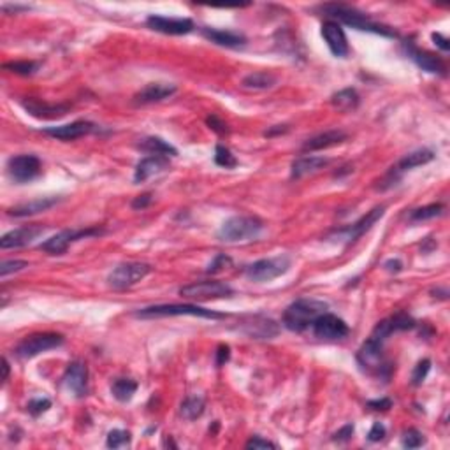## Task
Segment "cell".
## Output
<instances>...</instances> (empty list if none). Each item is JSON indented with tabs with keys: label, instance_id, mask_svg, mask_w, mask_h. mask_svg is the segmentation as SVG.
<instances>
[{
	"label": "cell",
	"instance_id": "1",
	"mask_svg": "<svg viewBox=\"0 0 450 450\" xmlns=\"http://www.w3.org/2000/svg\"><path fill=\"white\" fill-rule=\"evenodd\" d=\"M320 11L328 15L329 18L338 19V23H345V25L352 26L355 30H362V32H371V34L383 35V38H396V32L387 25L373 22L369 16L364 13L357 11V9L350 8L345 4H324L320 6Z\"/></svg>",
	"mask_w": 450,
	"mask_h": 450
},
{
	"label": "cell",
	"instance_id": "2",
	"mask_svg": "<svg viewBox=\"0 0 450 450\" xmlns=\"http://www.w3.org/2000/svg\"><path fill=\"white\" fill-rule=\"evenodd\" d=\"M328 310V303L319 299H298L287 306L283 313V326L292 332H303L312 328L313 322Z\"/></svg>",
	"mask_w": 450,
	"mask_h": 450
},
{
	"label": "cell",
	"instance_id": "3",
	"mask_svg": "<svg viewBox=\"0 0 450 450\" xmlns=\"http://www.w3.org/2000/svg\"><path fill=\"white\" fill-rule=\"evenodd\" d=\"M357 364L361 366V369L368 375L376 376V378H382L387 382L392 375V364L385 359L383 355V343L376 341V339L368 338L362 346L359 348L357 355Z\"/></svg>",
	"mask_w": 450,
	"mask_h": 450
},
{
	"label": "cell",
	"instance_id": "4",
	"mask_svg": "<svg viewBox=\"0 0 450 450\" xmlns=\"http://www.w3.org/2000/svg\"><path fill=\"white\" fill-rule=\"evenodd\" d=\"M264 231V223L257 216H231L222 223L218 229V239L225 243H238V241H250L261 236Z\"/></svg>",
	"mask_w": 450,
	"mask_h": 450
},
{
	"label": "cell",
	"instance_id": "5",
	"mask_svg": "<svg viewBox=\"0 0 450 450\" xmlns=\"http://www.w3.org/2000/svg\"><path fill=\"white\" fill-rule=\"evenodd\" d=\"M138 319H160V316H199V319H211L222 320L225 319V313L215 312V310H206L198 305H155L148 308L138 310L134 313Z\"/></svg>",
	"mask_w": 450,
	"mask_h": 450
},
{
	"label": "cell",
	"instance_id": "6",
	"mask_svg": "<svg viewBox=\"0 0 450 450\" xmlns=\"http://www.w3.org/2000/svg\"><path fill=\"white\" fill-rule=\"evenodd\" d=\"M65 338L56 332H38V335L25 336L22 341L16 345L15 355L22 361H29V359L38 357L39 353H45L48 350L58 348L63 345Z\"/></svg>",
	"mask_w": 450,
	"mask_h": 450
},
{
	"label": "cell",
	"instance_id": "7",
	"mask_svg": "<svg viewBox=\"0 0 450 450\" xmlns=\"http://www.w3.org/2000/svg\"><path fill=\"white\" fill-rule=\"evenodd\" d=\"M292 261L289 255H278L271 257V259H261V261L253 262V264L246 266L245 275L246 278L252 282L262 283V282H271V280L278 278V276L285 275L291 268Z\"/></svg>",
	"mask_w": 450,
	"mask_h": 450
},
{
	"label": "cell",
	"instance_id": "8",
	"mask_svg": "<svg viewBox=\"0 0 450 450\" xmlns=\"http://www.w3.org/2000/svg\"><path fill=\"white\" fill-rule=\"evenodd\" d=\"M152 273V266L145 264V262H125L120 264L109 273L108 285L113 291H127L145 280L146 276Z\"/></svg>",
	"mask_w": 450,
	"mask_h": 450
},
{
	"label": "cell",
	"instance_id": "9",
	"mask_svg": "<svg viewBox=\"0 0 450 450\" xmlns=\"http://www.w3.org/2000/svg\"><path fill=\"white\" fill-rule=\"evenodd\" d=\"M234 294L232 287L216 280H206V282H195L179 289V296L195 301H208V299L231 298Z\"/></svg>",
	"mask_w": 450,
	"mask_h": 450
},
{
	"label": "cell",
	"instance_id": "10",
	"mask_svg": "<svg viewBox=\"0 0 450 450\" xmlns=\"http://www.w3.org/2000/svg\"><path fill=\"white\" fill-rule=\"evenodd\" d=\"M101 234H104V231L97 227L79 229V231H74V229H72V231H62L56 236H53V238L46 239L45 243H41V245H39V250L49 253V255H62L63 252H67V248L72 245V243L79 241V239L92 238V236H101Z\"/></svg>",
	"mask_w": 450,
	"mask_h": 450
},
{
	"label": "cell",
	"instance_id": "11",
	"mask_svg": "<svg viewBox=\"0 0 450 450\" xmlns=\"http://www.w3.org/2000/svg\"><path fill=\"white\" fill-rule=\"evenodd\" d=\"M42 171V164L35 155H16L8 160V172L16 183H29L38 178Z\"/></svg>",
	"mask_w": 450,
	"mask_h": 450
},
{
	"label": "cell",
	"instance_id": "12",
	"mask_svg": "<svg viewBox=\"0 0 450 450\" xmlns=\"http://www.w3.org/2000/svg\"><path fill=\"white\" fill-rule=\"evenodd\" d=\"M313 335L320 339H343L350 332L348 326L343 319L326 312L313 322Z\"/></svg>",
	"mask_w": 450,
	"mask_h": 450
},
{
	"label": "cell",
	"instance_id": "13",
	"mask_svg": "<svg viewBox=\"0 0 450 450\" xmlns=\"http://www.w3.org/2000/svg\"><path fill=\"white\" fill-rule=\"evenodd\" d=\"M146 25L166 35H186L195 29L194 22L190 18H168L160 15H150L146 18Z\"/></svg>",
	"mask_w": 450,
	"mask_h": 450
},
{
	"label": "cell",
	"instance_id": "14",
	"mask_svg": "<svg viewBox=\"0 0 450 450\" xmlns=\"http://www.w3.org/2000/svg\"><path fill=\"white\" fill-rule=\"evenodd\" d=\"M383 213H385V208H383V206H376V208H373L371 211L366 213L364 216H361L357 222H353L352 225H348V227L345 229H339V231L336 232V236H339L346 245L357 241L361 236H364L366 232H368L369 229H371L373 225L382 218Z\"/></svg>",
	"mask_w": 450,
	"mask_h": 450
},
{
	"label": "cell",
	"instance_id": "15",
	"mask_svg": "<svg viewBox=\"0 0 450 450\" xmlns=\"http://www.w3.org/2000/svg\"><path fill=\"white\" fill-rule=\"evenodd\" d=\"M99 127L92 122L86 120H78V122L67 123V125H58V127H46L45 134L49 138L60 139V141H76V139L83 138V136L93 134L97 132Z\"/></svg>",
	"mask_w": 450,
	"mask_h": 450
},
{
	"label": "cell",
	"instance_id": "16",
	"mask_svg": "<svg viewBox=\"0 0 450 450\" xmlns=\"http://www.w3.org/2000/svg\"><path fill=\"white\" fill-rule=\"evenodd\" d=\"M63 385L76 398H85L88 394V368L85 362L72 361L63 373Z\"/></svg>",
	"mask_w": 450,
	"mask_h": 450
},
{
	"label": "cell",
	"instance_id": "17",
	"mask_svg": "<svg viewBox=\"0 0 450 450\" xmlns=\"http://www.w3.org/2000/svg\"><path fill=\"white\" fill-rule=\"evenodd\" d=\"M322 38H324L326 45L331 49L332 55L338 56V58H346L348 56V39H346L345 30H343V26L338 22H332V19L326 22L322 25Z\"/></svg>",
	"mask_w": 450,
	"mask_h": 450
},
{
	"label": "cell",
	"instance_id": "18",
	"mask_svg": "<svg viewBox=\"0 0 450 450\" xmlns=\"http://www.w3.org/2000/svg\"><path fill=\"white\" fill-rule=\"evenodd\" d=\"M22 106L30 116L39 120H58L71 111L69 104H48V102L39 101V99L34 97L23 99Z\"/></svg>",
	"mask_w": 450,
	"mask_h": 450
},
{
	"label": "cell",
	"instance_id": "19",
	"mask_svg": "<svg viewBox=\"0 0 450 450\" xmlns=\"http://www.w3.org/2000/svg\"><path fill=\"white\" fill-rule=\"evenodd\" d=\"M243 332L253 339H271L278 336L280 328L273 319L262 315L246 316L243 322Z\"/></svg>",
	"mask_w": 450,
	"mask_h": 450
},
{
	"label": "cell",
	"instance_id": "20",
	"mask_svg": "<svg viewBox=\"0 0 450 450\" xmlns=\"http://www.w3.org/2000/svg\"><path fill=\"white\" fill-rule=\"evenodd\" d=\"M46 229L42 225H25V227L15 229V231L6 232L2 238H0V248L9 250V248H22V246L30 245L35 238L45 232Z\"/></svg>",
	"mask_w": 450,
	"mask_h": 450
},
{
	"label": "cell",
	"instance_id": "21",
	"mask_svg": "<svg viewBox=\"0 0 450 450\" xmlns=\"http://www.w3.org/2000/svg\"><path fill=\"white\" fill-rule=\"evenodd\" d=\"M176 85L172 83H148L145 88L139 90L134 95V104L146 106L153 102H160L164 99H169L176 93Z\"/></svg>",
	"mask_w": 450,
	"mask_h": 450
},
{
	"label": "cell",
	"instance_id": "22",
	"mask_svg": "<svg viewBox=\"0 0 450 450\" xmlns=\"http://www.w3.org/2000/svg\"><path fill=\"white\" fill-rule=\"evenodd\" d=\"M406 46V55L413 60V62L422 69V71L429 72V74H440L445 76L447 74V65L440 56L433 55L429 51H421V49H417L413 45H405Z\"/></svg>",
	"mask_w": 450,
	"mask_h": 450
},
{
	"label": "cell",
	"instance_id": "23",
	"mask_svg": "<svg viewBox=\"0 0 450 450\" xmlns=\"http://www.w3.org/2000/svg\"><path fill=\"white\" fill-rule=\"evenodd\" d=\"M169 168V156L164 155H150L145 156L138 162L134 171V182L143 183L152 176L159 175V172L166 171Z\"/></svg>",
	"mask_w": 450,
	"mask_h": 450
},
{
	"label": "cell",
	"instance_id": "24",
	"mask_svg": "<svg viewBox=\"0 0 450 450\" xmlns=\"http://www.w3.org/2000/svg\"><path fill=\"white\" fill-rule=\"evenodd\" d=\"M331 164V160L326 159V156H313L306 155L301 156V159H296L291 166V176L294 179L303 178V176L313 175V172H319L320 169L328 168Z\"/></svg>",
	"mask_w": 450,
	"mask_h": 450
},
{
	"label": "cell",
	"instance_id": "25",
	"mask_svg": "<svg viewBox=\"0 0 450 450\" xmlns=\"http://www.w3.org/2000/svg\"><path fill=\"white\" fill-rule=\"evenodd\" d=\"M201 32L208 41L215 42V45L218 46H225V48H239V46L246 45L245 35L238 34V32H232V30H220L204 26Z\"/></svg>",
	"mask_w": 450,
	"mask_h": 450
},
{
	"label": "cell",
	"instance_id": "26",
	"mask_svg": "<svg viewBox=\"0 0 450 450\" xmlns=\"http://www.w3.org/2000/svg\"><path fill=\"white\" fill-rule=\"evenodd\" d=\"M348 139V134L343 131H328L322 132V134L315 136V138L308 139L303 145V152H316V150H328L332 148L336 145H341Z\"/></svg>",
	"mask_w": 450,
	"mask_h": 450
},
{
	"label": "cell",
	"instance_id": "27",
	"mask_svg": "<svg viewBox=\"0 0 450 450\" xmlns=\"http://www.w3.org/2000/svg\"><path fill=\"white\" fill-rule=\"evenodd\" d=\"M58 201L60 199H56V198H39V199H34V201L23 202V204L15 206V208L9 209L8 213L11 216H16V218H25V216L38 215V213L53 208V206H55Z\"/></svg>",
	"mask_w": 450,
	"mask_h": 450
},
{
	"label": "cell",
	"instance_id": "28",
	"mask_svg": "<svg viewBox=\"0 0 450 450\" xmlns=\"http://www.w3.org/2000/svg\"><path fill=\"white\" fill-rule=\"evenodd\" d=\"M433 159H435V152H433V150H426V148L415 150V152H412V153H408V155L403 156V159L398 162V166H396V168H392V172H398V175H401V172L410 171V169H415V168H419V166L429 164Z\"/></svg>",
	"mask_w": 450,
	"mask_h": 450
},
{
	"label": "cell",
	"instance_id": "29",
	"mask_svg": "<svg viewBox=\"0 0 450 450\" xmlns=\"http://www.w3.org/2000/svg\"><path fill=\"white\" fill-rule=\"evenodd\" d=\"M138 148L143 150V152L150 153V155H164V156H176L178 155V150L172 145H169L168 141H164L162 138H145L138 143Z\"/></svg>",
	"mask_w": 450,
	"mask_h": 450
},
{
	"label": "cell",
	"instance_id": "30",
	"mask_svg": "<svg viewBox=\"0 0 450 450\" xmlns=\"http://www.w3.org/2000/svg\"><path fill=\"white\" fill-rule=\"evenodd\" d=\"M359 102H361V97H359V93L355 88L339 90L338 93H335V95L331 97V104L335 106L336 109L345 113L357 109Z\"/></svg>",
	"mask_w": 450,
	"mask_h": 450
},
{
	"label": "cell",
	"instance_id": "31",
	"mask_svg": "<svg viewBox=\"0 0 450 450\" xmlns=\"http://www.w3.org/2000/svg\"><path fill=\"white\" fill-rule=\"evenodd\" d=\"M276 81H278V78H276L275 74L266 71H259L245 76L241 85L243 88H248V90H268V88H273V86L276 85Z\"/></svg>",
	"mask_w": 450,
	"mask_h": 450
},
{
	"label": "cell",
	"instance_id": "32",
	"mask_svg": "<svg viewBox=\"0 0 450 450\" xmlns=\"http://www.w3.org/2000/svg\"><path fill=\"white\" fill-rule=\"evenodd\" d=\"M136 391H138V382L131 378H118L113 382L111 385V394L116 401L127 403L134 398Z\"/></svg>",
	"mask_w": 450,
	"mask_h": 450
},
{
	"label": "cell",
	"instance_id": "33",
	"mask_svg": "<svg viewBox=\"0 0 450 450\" xmlns=\"http://www.w3.org/2000/svg\"><path fill=\"white\" fill-rule=\"evenodd\" d=\"M204 410L206 401L201 396H188V398L182 403V406H179V413H182V417L186 419V421H195V419H199V417L204 413Z\"/></svg>",
	"mask_w": 450,
	"mask_h": 450
},
{
	"label": "cell",
	"instance_id": "34",
	"mask_svg": "<svg viewBox=\"0 0 450 450\" xmlns=\"http://www.w3.org/2000/svg\"><path fill=\"white\" fill-rule=\"evenodd\" d=\"M443 209H445V206L440 204V202L438 204L422 206V208H417L410 213V220H412V222H426V220H433L436 218V216H442Z\"/></svg>",
	"mask_w": 450,
	"mask_h": 450
},
{
	"label": "cell",
	"instance_id": "35",
	"mask_svg": "<svg viewBox=\"0 0 450 450\" xmlns=\"http://www.w3.org/2000/svg\"><path fill=\"white\" fill-rule=\"evenodd\" d=\"M213 160H215L216 166H220V168H225V169H234L236 166H238V159L232 155L231 150L225 148V146H222V145H216L215 156H213Z\"/></svg>",
	"mask_w": 450,
	"mask_h": 450
},
{
	"label": "cell",
	"instance_id": "36",
	"mask_svg": "<svg viewBox=\"0 0 450 450\" xmlns=\"http://www.w3.org/2000/svg\"><path fill=\"white\" fill-rule=\"evenodd\" d=\"M132 442V435L125 429H113L109 431L108 440H106V445L109 449H122V447H129Z\"/></svg>",
	"mask_w": 450,
	"mask_h": 450
},
{
	"label": "cell",
	"instance_id": "37",
	"mask_svg": "<svg viewBox=\"0 0 450 450\" xmlns=\"http://www.w3.org/2000/svg\"><path fill=\"white\" fill-rule=\"evenodd\" d=\"M4 69L19 76H32L39 69V63L30 62V60H23V62H8L4 63Z\"/></svg>",
	"mask_w": 450,
	"mask_h": 450
},
{
	"label": "cell",
	"instance_id": "38",
	"mask_svg": "<svg viewBox=\"0 0 450 450\" xmlns=\"http://www.w3.org/2000/svg\"><path fill=\"white\" fill-rule=\"evenodd\" d=\"M403 447L405 449H419V447H422L426 443V438L424 435H422L419 429H406L405 433H403Z\"/></svg>",
	"mask_w": 450,
	"mask_h": 450
},
{
	"label": "cell",
	"instance_id": "39",
	"mask_svg": "<svg viewBox=\"0 0 450 450\" xmlns=\"http://www.w3.org/2000/svg\"><path fill=\"white\" fill-rule=\"evenodd\" d=\"M429 371H431V361H429V359H424V361L419 362V364L415 366V369H413V373H412V383H413V385H415V387L422 385V382H424V380L428 378Z\"/></svg>",
	"mask_w": 450,
	"mask_h": 450
},
{
	"label": "cell",
	"instance_id": "40",
	"mask_svg": "<svg viewBox=\"0 0 450 450\" xmlns=\"http://www.w3.org/2000/svg\"><path fill=\"white\" fill-rule=\"evenodd\" d=\"M49 408H51V401H49L48 398L30 399L29 405H26V412H29L32 417L42 415V413L48 412Z\"/></svg>",
	"mask_w": 450,
	"mask_h": 450
},
{
	"label": "cell",
	"instance_id": "41",
	"mask_svg": "<svg viewBox=\"0 0 450 450\" xmlns=\"http://www.w3.org/2000/svg\"><path fill=\"white\" fill-rule=\"evenodd\" d=\"M229 266H232V259L229 255H225V253H218V255L213 259L211 262H209L208 269H206V273H211V275H215V273H220L223 271L225 268H229Z\"/></svg>",
	"mask_w": 450,
	"mask_h": 450
},
{
	"label": "cell",
	"instance_id": "42",
	"mask_svg": "<svg viewBox=\"0 0 450 450\" xmlns=\"http://www.w3.org/2000/svg\"><path fill=\"white\" fill-rule=\"evenodd\" d=\"M25 268H29V262L26 261H4L2 264H0V276L2 278H6L8 275H11V273H18V271H23Z\"/></svg>",
	"mask_w": 450,
	"mask_h": 450
},
{
	"label": "cell",
	"instance_id": "43",
	"mask_svg": "<svg viewBox=\"0 0 450 450\" xmlns=\"http://www.w3.org/2000/svg\"><path fill=\"white\" fill-rule=\"evenodd\" d=\"M206 125L209 127V129H211V131H215L216 134H220V136H225V134H229V127H227V123L223 122V120H220L218 116H215V115H211V116H208V118H206Z\"/></svg>",
	"mask_w": 450,
	"mask_h": 450
},
{
	"label": "cell",
	"instance_id": "44",
	"mask_svg": "<svg viewBox=\"0 0 450 450\" xmlns=\"http://www.w3.org/2000/svg\"><path fill=\"white\" fill-rule=\"evenodd\" d=\"M246 449H253V450H262V449H278V445L269 440L262 438V436H253L252 440L246 442Z\"/></svg>",
	"mask_w": 450,
	"mask_h": 450
},
{
	"label": "cell",
	"instance_id": "45",
	"mask_svg": "<svg viewBox=\"0 0 450 450\" xmlns=\"http://www.w3.org/2000/svg\"><path fill=\"white\" fill-rule=\"evenodd\" d=\"M229 359H231V348H229V345H220L215 352L216 366L222 368V366H225V362H229Z\"/></svg>",
	"mask_w": 450,
	"mask_h": 450
},
{
	"label": "cell",
	"instance_id": "46",
	"mask_svg": "<svg viewBox=\"0 0 450 450\" xmlns=\"http://www.w3.org/2000/svg\"><path fill=\"white\" fill-rule=\"evenodd\" d=\"M385 426L382 424V422H375V424H373V428L369 429V433H368V440L371 443H376V442H380V440H383L385 438Z\"/></svg>",
	"mask_w": 450,
	"mask_h": 450
},
{
	"label": "cell",
	"instance_id": "47",
	"mask_svg": "<svg viewBox=\"0 0 450 450\" xmlns=\"http://www.w3.org/2000/svg\"><path fill=\"white\" fill-rule=\"evenodd\" d=\"M352 435H353V424H346V426H343L341 429H338L335 435H332V440H335V442H339V443H345L352 438Z\"/></svg>",
	"mask_w": 450,
	"mask_h": 450
},
{
	"label": "cell",
	"instance_id": "48",
	"mask_svg": "<svg viewBox=\"0 0 450 450\" xmlns=\"http://www.w3.org/2000/svg\"><path fill=\"white\" fill-rule=\"evenodd\" d=\"M366 406L371 410H376V412H385V410L392 408V401L389 398H382V399H373V401L366 403Z\"/></svg>",
	"mask_w": 450,
	"mask_h": 450
},
{
	"label": "cell",
	"instance_id": "49",
	"mask_svg": "<svg viewBox=\"0 0 450 450\" xmlns=\"http://www.w3.org/2000/svg\"><path fill=\"white\" fill-rule=\"evenodd\" d=\"M152 204V194H143L132 201V208L134 209H145Z\"/></svg>",
	"mask_w": 450,
	"mask_h": 450
},
{
	"label": "cell",
	"instance_id": "50",
	"mask_svg": "<svg viewBox=\"0 0 450 450\" xmlns=\"http://www.w3.org/2000/svg\"><path fill=\"white\" fill-rule=\"evenodd\" d=\"M431 38H433V41H435V45L438 46L440 49H443V51H449V49H450L449 39L443 38V35H442V34H438V32H435V34H433Z\"/></svg>",
	"mask_w": 450,
	"mask_h": 450
},
{
	"label": "cell",
	"instance_id": "51",
	"mask_svg": "<svg viewBox=\"0 0 450 450\" xmlns=\"http://www.w3.org/2000/svg\"><path fill=\"white\" fill-rule=\"evenodd\" d=\"M383 268L387 269L389 273H399L403 269V262L399 261V259H389V261L383 264Z\"/></svg>",
	"mask_w": 450,
	"mask_h": 450
},
{
	"label": "cell",
	"instance_id": "52",
	"mask_svg": "<svg viewBox=\"0 0 450 450\" xmlns=\"http://www.w3.org/2000/svg\"><path fill=\"white\" fill-rule=\"evenodd\" d=\"M285 132H289V127H287V125H275V127H271L269 131H266L264 136H266V138H273V136L285 134Z\"/></svg>",
	"mask_w": 450,
	"mask_h": 450
},
{
	"label": "cell",
	"instance_id": "53",
	"mask_svg": "<svg viewBox=\"0 0 450 450\" xmlns=\"http://www.w3.org/2000/svg\"><path fill=\"white\" fill-rule=\"evenodd\" d=\"M2 369H4V375H2V380H8L9 378V362H8V359H2Z\"/></svg>",
	"mask_w": 450,
	"mask_h": 450
}]
</instances>
